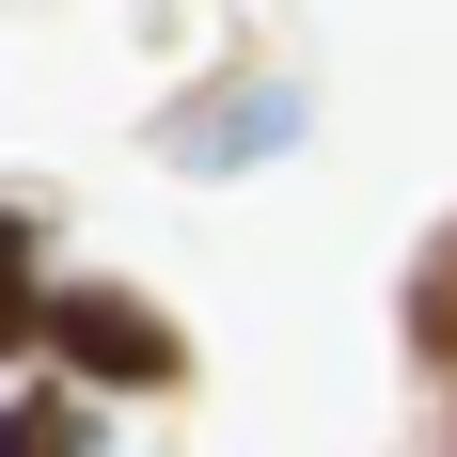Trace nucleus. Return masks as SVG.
Listing matches in <instances>:
<instances>
[{
	"label": "nucleus",
	"instance_id": "nucleus-1",
	"mask_svg": "<svg viewBox=\"0 0 457 457\" xmlns=\"http://www.w3.org/2000/svg\"><path fill=\"white\" fill-rule=\"evenodd\" d=\"M47 331H63V363H79V378H127V395H158V378H174V331L142 316L127 284H63V300H47Z\"/></svg>",
	"mask_w": 457,
	"mask_h": 457
},
{
	"label": "nucleus",
	"instance_id": "nucleus-2",
	"mask_svg": "<svg viewBox=\"0 0 457 457\" xmlns=\"http://www.w3.org/2000/svg\"><path fill=\"white\" fill-rule=\"evenodd\" d=\"M95 426H79V395H16V411H0V457H79Z\"/></svg>",
	"mask_w": 457,
	"mask_h": 457
},
{
	"label": "nucleus",
	"instance_id": "nucleus-3",
	"mask_svg": "<svg viewBox=\"0 0 457 457\" xmlns=\"http://www.w3.org/2000/svg\"><path fill=\"white\" fill-rule=\"evenodd\" d=\"M411 347H426V363H457V237L411 269Z\"/></svg>",
	"mask_w": 457,
	"mask_h": 457
},
{
	"label": "nucleus",
	"instance_id": "nucleus-4",
	"mask_svg": "<svg viewBox=\"0 0 457 457\" xmlns=\"http://www.w3.org/2000/svg\"><path fill=\"white\" fill-rule=\"evenodd\" d=\"M47 300H32V221H0V347H32Z\"/></svg>",
	"mask_w": 457,
	"mask_h": 457
}]
</instances>
